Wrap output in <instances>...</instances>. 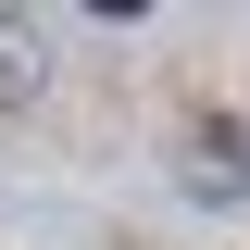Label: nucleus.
<instances>
[{"instance_id": "obj_1", "label": "nucleus", "mask_w": 250, "mask_h": 250, "mask_svg": "<svg viewBox=\"0 0 250 250\" xmlns=\"http://www.w3.org/2000/svg\"><path fill=\"white\" fill-rule=\"evenodd\" d=\"M38 88V50H25V25H0V100H25Z\"/></svg>"}]
</instances>
